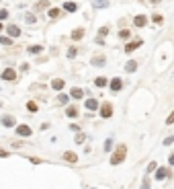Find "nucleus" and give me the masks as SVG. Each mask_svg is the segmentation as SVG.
<instances>
[{
    "mask_svg": "<svg viewBox=\"0 0 174 189\" xmlns=\"http://www.w3.org/2000/svg\"><path fill=\"white\" fill-rule=\"evenodd\" d=\"M0 43H2V45H10V43H12V39H10V37H0Z\"/></svg>",
    "mask_w": 174,
    "mask_h": 189,
    "instance_id": "nucleus-28",
    "label": "nucleus"
},
{
    "mask_svg": "<svg viewBox=\"0 0 174 189\" xmlns=\"http://www.w3.org/2000/svg\"><path fill=\"white\" fill-rule=\"evenodd\" d=\"M51 89H53V90H62V89H64V80H62V78H55L53 82H51Z\"/></svg>",
    "mask_w": 174,
    "mask_h": 189,
    "instance_id": "nucleus-13",
    "label": "nucleus"
},
{
    "mask_svg": "<svg viewBox=\"0 0 174 189\" xmlns=\"http://www.w3.org/2000/svg\"><path fill=\"white\" fill-rule=\"evenodd\" d=\"M141 43H144L141 39H133V41H129V43L125 45V51H127V54H131V51H133V50H137V47H139Z\"/></svg>",
    "mask_w": 174,
    "mask_h": 189,
    "instance_id": "nucleus-6",
    "label": "nucleus"
},
{
    "mask_svg": "<svg viewBox=\"0 0 174 189\" xmlns=\"http://www.w3.org/2000/svg\"><path fill=\"white\" fill-rule=\"evenodd\" d=\"M109 86H111V90H113V93H119L121 86H123V82H121V78H113Z\"/></svg>",
    "mask_w": 174,
    "mask_h": 189,
    "instance_id": "nucleus-8",
    "label": "nucleus"
},
{
    "mask_svg": "<svg viewBox=\"0 0 174 189\" xmlns=\"http://www.w3.org/2000/svg\"><path fill=\"white\" fill-rule=\"evenodd\" d=\"M125 70H127V72H133V70H137V62H127V64H125Z\"/></svg>",
    "mask_w": 174,
    "mask_h": 189,
    "instance_id": "nucleus-16",
    "label": "nucleus"
},
{
    "mask_svg": "<svg viewBox=\"0 0 174 189\" xmlns=\"http://www.w3.org/2000/svg\"><path fill=\"white\" fill-rule=\"evenodd\" d=\"M0 124L6 125V128H12V125H16V119L12 115H2V117H0Z\"/></svg>",
    "mask_w": 174,
    "mask_h": 189,
    "instance_id": "nucleus-4",
    "label": "nucleus"
},
{
    "mask_svg": "<svg viewBox=\"0 0 174 189\" xmlns=\"http://www.w3.org/2000/svg\"><path fill=\"white\" fill-rule=\"evenodd\" d=\"M107 4H109L107 0H94V6H96V8H104Z\"/></svg>",
    "mask_w": 174,
    "mask_h": 189,
    "instance_id": "nucleus-22",
    "label": "nucleus"
},
{
    "mask_svg": "<svg viewBox=\"0 0 174 189\" xmlns=\"http://www.w3.org/2000/svg\"><path fill=\"white\" fill-rule=\"evenodd\" d=\"M107 33H109V29H107V27H103V29H100V37H104Z\"/></svg>",
    "mask_w": 174,
    "mask_h": 189,
    "instance_id": "nucleus-38",
    "label": "nucleus"
},
{
    "mask_svg": "<svg viewBox=\"0 0 174 189\" xmlns=\"http://www.w3.org/2000/svg\"><path fill=\"white\" fill-rule=\"evenodd\" d=\"M152 21H154L156 25H160V23H162L164 19H162V15H154V17H152Z\"/></svg>",
    "mask_w": 174,
    "mask_h": 189,
    "instance_id": "nucleus-29",
    "label": "nucleus"
},
{
    "mask_svg": "<svg viewBox=\"0 0 174 189\" xmlns=\"http://www.w3.org/2000/svg\"><path fill=\"white\" fill-rule=\"evenodd\" d=\"M133 25L135 27H145V25H148V17H145V15H137L133 19Z\"/></svg>",
    "mask_w": 174,
    "mask_h": 189,
    "instance_id": "nucleus-7",
    "label": "nucleus"
},
{
    "mask_svg": "<svg viewBox=\"0 0 174 189\" xmlns=\"http://www.w3.org/2000/svg\"><path fill=\"white\" fill-rule=\"evenodd\" d=\"M149 2H160V0H149Z\"/></svg>",
    "mask_w": 174,
    "mask_h": 189,
    "instance_id": "nucleus-41",
    "label": "nucleus"
},
{
    "mask_svg": "<svg viewBox=\"0 0 174 189\" xmlns=\"http://www.w3.org/2000/svg\"><path fill=\"white\" fill-rule=\"evenodd\" d=\"M0 156H8V152H6V150H0Z\"/></svg>",
    "mask_w": 174,
    "mask_h": 189,
    "instance_id": "nucleus-40",
    "label": "nucleus"
},
{
    "mask_svg": "<svg viewBox=\"0 0 174 189\" xmlns=\"http://www.w3.org/2000/svg\"><path fill=\"white\" fill-rule=\"evenodd\" d=\"M16 78V72L12 68H6L4 72H2V80H15Z\"/></svg>",
    "mask_w": 174,
    "mask_h": 189,
    "instance_id": "nucleus-9",
    "label": "nucleus"
},
{
    "mask_svg": "<svg viewBox=\"0 0 174 189\" xmlns=\"http://www.w3.org/2000/svg\"><path fill=\"white\" fill-rule=\"evenodd\" d=\"M66 115H68V117H76V115H78V109H76V107H68V109H66Z\"/></svg>",
    "mask_w": 174,
    "mask_h": 189,
    "instance_id": "nucleus-20",
    "label": "nucleus"
},
{
    "mask_svg": "<svg viewBox=\"0 0 174 189\" xmlns=\"http://www.w3.org/2000/svg\"><path fill=\"white\" fill-rule=\"evenodd\" d=\"M16 134H19V136H23V138H27V136H31V134H33V129H31L29 125H16Z\"/></svg>",
    "mask_w": 174,
    "mask_h": 189,
    "instance_id": "nucleus-5",
    "label": "nucleus"
},
{
    "mask_svg": "<svg viewBox=\"0 0 174 189\" xmlns=\"http://www.w3.org/2000/svg\"><path fill=\"white\" fill-rule=\"evenodd\" d=\"M8 35H10V37H19V35H21V29H19L16 25H10V27H8Z\"/></svg>",
    "mask_w": 174,
    "mask_h": 189,
    "instance_id": "nucleus-14",
    "label": "nucleus"
},
{
    "mask_svg": "<svg viewBox=\"0 0 174 189\" xmlns=\"http://www.w3.org/2000/svg\"><path fill=\"white\" fill-rule=\"evenodd\" d=\"M166 124H168V125H172V124H174V111L168 115V117H166Z\"/></svg>",
    "mask_w": 174,
    "mask_h": 189,
    "instance_id": "nucleus-30",
    "label": "nucleus"
},
{
    "mask_svg": "<svg viewBox=\"0 0 174 189\" xmlns=\"http://www.w3.org/2000/svg\"><path fill=\"white\" fill-rule=\"evenodd\" d=\"M172 142H174V138H166V140H164V146H170Z\"/></svg>",
    "mask_w": 174,
    "mask_h": 189,
    "instance_id": "nucleus-37",
    "label": "nucleus"
},
{
    "mask_svg": "<svg viewBox=\"0 0 174 189\" xmlns=\"http://www.w3.org/2000/svg\"><path fill=\"white\" fill-rule=\"evenodd\" d=\"M111 148H113V140H107V142H104V150H107V152H109Z\"/></svg>",
    "mask_w": 174,
    "mask_h": 189,
    "instance_id": "nucleus-31",
    "label": "nucleus"
},
{
    "mask_svg": "<svg viewBox=\"0 0 174 189\" xmlns=\"http://www.w3.org/2000/svg\"><path fill=\"white\" fill-rule=\"evenodd\" d=\"M92 64H94V66H104V56H98V58H94V60H92Z\"/></svg>",
    "mask_w": 174,
    "mask_h": 189,
    "instance_id": "nucleus-21",
    "label": "nucleus"
},
{
    "mask_svg": "<svg viewBox=\"0 0 174 189\" xmlns=\"http://www.w3.org/2000/svg\"><path fill=\"white\" fill-rule=\"evenodd\" d=\"M2 27H4V25H2V23H0V31H2Z\"/></svg>",
    "mask_w": 174,
    "mask_h": 189,
    "instance_id": "nucleus-42",
    "label": "nucleus"
},
{
    "mask_svg": "<svg viewBox=\"0 0 174 189\" xmlns=\"http://www.w3.org/2000/svg\"><path fill=\"white\" fill-rule=\"evenodd\" d=\"M94 85L98 86V89H103V86H107V78H103V76H98V78L94 80Z\"/></svg>",
    "mask_w": 174,
    "mask_h": 189,
    "instance_id": "nucleus-19",
    "label": "nucleus"
},
{
    "mask_svg": "<svg viewBox=\"0 0 174 189\" xmlns=\"http://www.w3.org/2000/svg\"><path fill=\"white\" fill-rule=\"evenodd\" d=\"M86 109L96 111V109H98V101H96V99H88V101H86Z\"/></svg>",
    "mask_w": 174,
    "mask_h": 189,
    "instance_id": "nucleus-11",
    "label": "nucleus"
},
{
    "mask_svg": "<svg viewBox=\"0 0 174 189\" xmlns=\"http://www.w3.org/2000/svg\"><path fill=\"white\" fill-rule=\"evenodd\" d=\"M111 115H113V105H111V103H104L103 107H100V117L109 119Z\"/></svg>",
    "mask_w": 174,
    "mask_h": 189,
    "instance_id": "nucleus-2",
    "label": "nucleus"
},
{
    "mask_svg": "<svg viewBox=\"0 0 174 189\" xmlns=\"http://www.w3.org/2000/svg\"><path fill=\"white\" fill-rule=\"evenodd\" d=\"M76 8H78L76 2H66V4H64V10H68V12H74Z\"/></svg>",
    "mask_w": 174,
    "mask_h": 189,
    "instance_id": "nucleus-17",
    "label": "nucleus"
},
{
    "mask_svg": "<svg viewBox=\"0 0 174 189\" xmlns=\"http://www.w3.org/2000/svg\"><path fill=\"white\" fill-rule=\"evenodd\" d=\"M49 17L51 19H57L60 17V8H49Z\"/></svg>",
    "mask_w": 174,
    "mask_h": 189,
    "instance_id": "nucleus-24",
    "label": "nucleus"
},
{
    "mask_svg": "<svg viewBox=\"0 0 174 189\" xmlns=\"http://www.w3.org/2000/svg\"><path fill=\"white\" fill-rule=\"evenodd\" d=\"M141 189H149V181L144 179V183H141Z\"/></svg>",
    "mask_w": 174,
    "mask_h": 189,
    "instance_id": "nucleus-35",
    "label": "nucleus"
},
{
    "mask_svg": "<svg viewBox=\"0 0 174 189\" xmlns=\"http://www.w3.org/2000/svg\"><path fill=\"white\" fill-rule=\"evenodd\" d=\"M27 111H31V113H37V103H33V101H29V103H27Z\"/></svg>",
    "mask_w": 174,
    "mask_h": 189,
    "instance_id": "nucleus-18",
    "label": "nucleus"
},
{
    "mask_svg": "<svg viewBox=\"0 0 174 189\" xmlns=\"http://www.w3.org/2000/svg\"><path fill=\"white\" fill-rule=\"evenodd\" d=\"M41 51V45H31L29 47V54H39Z\"/></svg>",
    "mask_w": 174,
    "mask_h": 189,
    "instance_id": "nucleus-25",
    "label": "nucleus"
},
{
    "mask_svg": "<svg viewBox=\"0 0 174 189\" xmlns=\"http://www.w3.org/2000/svg\"><path fill=\"white\" fill-rule=\"evenodd\" d=\"M168 162H170V164H174V154H170V156H168Z\"/></svg>",
    "mask_w": 174,
    "mask_h": 189,
    "instance_id": "nucleus-39",
    "label": "nucleus"
},
{
    "mask_svg": "<svg viewBox=\"0 0 174 189\" xmlns=\"http://www.w3.org/2000/svg\"><path fill=\"white\" fill-rule=\"evenodd\" d=\"M47 6H49V2L41 0V2H37V4H35V8H37V10H41V8H47Z\"/></svg>",
    "mask_w": 174,
    "mask_h": 189,
    "instance_id": "nucleus-23",
    "label": "nucleus"
},
{
    "mask_svg": "<svg viewBox=\"0 0 174 189\" xmlns=\"http://www.w3.org/2000/svg\"><path fill=\"white\" fill-rule=\"evenodd\" d=\"M64 158L68 160V162H76V160H78V154H76V152H64Z\"/></svg>",
    "mask_w": 174,
    "mask_h": 189,
    "instance_id": "nucleus-12",
    "label": "nucleus"
},
{
    "mask_svg": "<svg viewBox=\"0 0 174 189\" xmlns=\"http://www.w3.org/2000/svg\"><path fill=\"white\" fill-rule=\"evenodd\" d=\"M82 94H84V90H82V89H78V86L72 89V97H74V99H82Z\"/></svg>",
    "mask_w": 174,
    "mask_h": 189,
    "instance_id": "nucleus-15",
    "label": "nucleus"
},
{
    "mask_svg": "<svg viewBox=\"0 0 174 189\" xmlns=\"http://www.w3.org/2000/svg\"><path fill=\"white\" fill-rule=\"evenodd\" d=\"M156 169H158V167H156V162H149L148 164V171H149V173H152V171H156Z\"/></svg>",
    "mask_w": 174,
    "mask_h": 189,
    "instance_id": "nucleus-34",
    "label": "nucleus"
},
{
    "mask_svg": "<svg viewBox=\"0 0 174 189\" xmlns=\"http://www.w3.org/2000/svg\"><path fill=\"white\" fill-rule=\"evenodd\" d=\"M125 156H127V146L119 144V146H117V150L113 152V156H111V164H121L125 160Z\"/></svg>",
    "mask_w": 174,
    "mask_h": 189,
    "instance_id": "nucleus-1",
    "label": "nucleus"
},
{
    "mask_svg": "<svg viewBox=\"0 0 174 189\" xmlns=\"http://www.w3.org/2000/svg\"><path fill=\"white\" fill-rule=\"evenodd\" d=\"M166 177H170V169L168 167H160V169H156V179L158 181L166 179Z\"/></svg>",
    "mask_w": 174,
    "mask_h": 189,
    "instance_id": "nucleus-3",
    "label": "nucleus"
},
{
    "mask_svg": "<svg viewBox=\"0 0 174 189\" xmlns=\"http://www.w3.org/2000/svg\"><path fill=\"white\" fill-rule=\"evenodd\" d=\"M68 99H70L68 94H64V93H62L60 97H57V103H68Z\"/></svg>",
    "mask_w": 174,
    "mask_h": 189,
    "instance_id": "nucleus-26",
    "label": "nucleus"
},
{
    "mask_svg": "<svg viewBox=\"0 0 174 189\" xmlns=\"http://www.w3.org/2000/svg\"><path fill=\"white\" fill-rule=\"evenodd\" d=\"M6 17H8V12H6V10H0V23H2Z\"/></svg>",
    "mask_w": 174,
    "mask_h": 189,
    "instance_id": "nucleus-33",
    "label": "nucleus"
},
{
    "mask_svg": "<svg viewBox=\"0 0 174 189\" xmlns=\"http://www.w3.org/2000/svg\"><path fill=\"white\" fill-rule=\"evenodd\" d=\"M119 37H121V39H127V37H129V31H127V29H123V31L119 33Z\"/></svg>",
    "mask_w": 174,
    "mask_h": 189,
    "instance_id": "nucleus-32",
    "label": "nucleus"
},
{
    "mask_svg": "<svg viewBox=\"0 0 174 189\" xmlns=\"http://www.w3.org/2000/svg\"><path fill=\"white\" fill-rule=\"evenodd\" d=\"M82 142H86V136L84 134H78V136H76V144H82Z\"/></svg>",
    "mask_w": 174,
    "mask_h": 189,
    "instance_id": "nucleus-27",
    "label": "nucleus"
},
{
    "mask_svg": "<svg viewBox=\"0 0 174 189\" xmlns=\"http://www.w3.org/2000/svg\"><path fill=\"white\" fill-rule=\"evenodd\" d=\"M82 37H84V29H82V27H78V29L72 31V39H74V41L82 39Z\"/></svg>",
    "mask_w": 174,
    "mask_h": 189,
    "instance_id": "nucleus-10",
    "label": "nucleus"
},
{
    "mask_svg": "<svg viewBox=\"0 0 174 189\" xmlns=\"http://www.w3.org/2000/svg\"><path fill=\"white\" fill-rule=\"evenodd\" d=\"M68 56H70V58H74V56H76V47H70V51H68Z\"/></svg>",
    "mask_w": 174,
    "mask_h": 189,
    "instance_id": "nucleus-36",
    "label": "nucleus"
}]
</instances>
